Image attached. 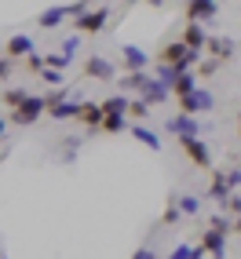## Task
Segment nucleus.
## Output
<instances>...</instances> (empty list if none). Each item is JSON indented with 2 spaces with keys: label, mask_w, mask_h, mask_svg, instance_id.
Segmentation results:
<instances>
[{
  "label": "nucleus",
  "mask_w": 241,
  "mask_h": 259,
  "mask_svg": "<svg viewBox=\"0 0 241 259\" xmlns=\"http://www.w3.org/2000/svg\"><path fill=\"white\" fill-rule=\"evenodd\" d=\"M216 15H219L216 0H190V4H186V19L197 22V26H201V19H216Z\"/></svg>",
  "instance_id": "9d476101"
},
{
  "label": "nucleus",
  "mask_w": 241,
  "mask_h": 259,
  "mask_svg": "<svg viewBox=\"0 0 241 259\" xmlns=\"http://www.w3.org/2000/svg\"><path fill=\"white\" fill-rule=\"evenodd\" d=\"M179 77H183V73L176 70V66H165V62L157 66V80H161V84H168V88H176V80H179Z\"/></svg>",
  "instance_id": "bb28decb"
},
{
  "label": "nucleus",
  "mask_w": 241,
  "mask_h": 259,
  "mask_svg": "<svg viewBox=\"0 0 241 259\" xmlns=\"http://www.w3.org/2000/svg\"><path fill=\"white\" fill-rule=\"evenodd\" d=\"M120 59H125V70L128 73H146V66H150V55H146L143 48H135V44L120 48Z\"/></svg>",
  "instance_id": "0eeeda50"
},
{
  "label": "nucleus",
  "mask_w": 241,
  "mask_h": 259,
  "mask_svg": "<svg viewBox=\"0 0 241 259\" xmlns=\"http://www.w3.org/2000/svg\"><path fill=\"white\" fill-rule=\"evenodd\" d=\"M77 48H81V33H73V37H66L59 51H62V55H66V59H73V51H77Z\"/></svg>",
  "instance_id": "c756f323"
},
{
  "label": "nucleus",
  "mask_w": 241,
  "mask_h": 259,
  "mask_svg": "<svg viewBox=\"0 0 241 259\" xmlns=\"http://www.w3.org/2000/svg\"><path fill=\"white\" fill-rule=\"evenodd\" d=\"M190 51H205L209 48V33H205V26H197V22H186V29H183V37H179Z\"/></svg>",
  "instance_id": "f8f14e48"
},
{
  "label": "nucleus",
  "mask_w": 241,
  "mask_h": 259,
  "mask_svg": "<svg viewBox=\"0 0 241 259\" xmlns=\"http://www.w3.org/2000/svg\"><path fill=\"white\" fill-rule=\"evenodd\" d=\"M128 113H132V117H139V120H143V117L150 113V106H146V102H143V99H132V110H128Z\"/></svg>",
  "instance_id": "2f4dec72"
},
{
  "label": "nucleus",
  "mask_w": 241,
  "mask_h": 259,
  "mask_svg": "<svg viewBox=\"0 0 241 259\" xmlns=\"http://www.w3.org/2000/svg\"><path fill=\"white\" fill-rule=\"evenodd\" d=\"M70 19V11H66V4H55V8H44L41 15H37V22L44 26V29H55L59 22H66Z\"/></svg>",
  "instance_id": "2eb2a0df"
},
{
  "label": "nucleus",
  "mask_w": 241,
  "mask_h": 259,
  "mask_svg": "<svg viewBox=\"0 0 241 259\" xmlns=\"http://www.w3.org/2000/svg\"><path fill=\"white\" fill-rule=\"evenodd\" d=\"M227 208H230V212H234V215H237V219H241V197H237V194H234V197H230V201H227Z\"/></svg>",
  "instance_id": "c9c22d12"
},
{
  "label": "nucleus",
  "mask_w": 241,
  "mask_h": 259,
  "mask_svg": "<svg viewBox=\"0 0 241 259\" xmlns=\"http://www.w3.org/2000/svg\"><path fill=\"white\" fill-rule=\"evenodd\" d=\"M41 80H44V84H51V88H62V80H66V77H62L59 70H48V66H44V73H41Z\"/></svg>",
  "instance_id": "7c9ffc66"
},
{
  "label": "nucleus",
  "mask_w": 241,
  "mask_h": 259,
  "mask_svg": "<svg viewBox=\"0 0 241 259\" xmlns=\"http://www.w3.org/2000/svg\"><path fill=\"white\" fill-rule=\"evenodd\" d=\"M132 259H157V255H153V252H150V248H139V252H135V255H132Z\"/></svg>",
  "instance_id": "4c0bfd02"
},
{
  "label": "nucleus",
  "mask_w": 241,
  "mask_h": 259,
  "mask_svg": "<svg viewBox=\"0 0 241 259\" xmlns=\"http://www.w3.org/2000/svg\"><path fill=\"white\" fill-rule=\"evenodd\" d=\"M132 135L139 139L143 146H150V150H161V139H157V132H150L146 124H132Z\"/></svg>",
  "instance_id": "412c9836"
},
{
  "label": "nucleus",
  "mask_w": 241,
  "mask_h": 259,
  "mask_svg": "<svg viewBox=\"0 0 241 259\" xmlns=\"http://www.w3.org/2000/svg\"><path fill=\"white\" fill-rule=\"evenodd\" d=\"M81 120H84L88 128H102V124H106V110H102V102H84Z\"/></svg>",
  "instance_id": "dca6fc26"
},
{
  "label": "nucleus",
  "mask_w": 241,
  "mask_h": 259,
  "mask_svg": "<svg viewBox=\"0 0 241 259\" xmlns=\"http://www.w3.org/2000/svg\"><path fill=\"white\" fill-rule=\"evenodd\" d=\"M44 110H48V99H44V95H29V99H26L8 120H11V124H33V120H37Z\"/></svg>",
  "instance_id": "7ed1b4c3"
},
{
  "label": "nucleus",
  "mask_w": 241,
  "mask_h": 259,
  "mask_svg": "<svg viewBox=\"0 0 241 259\" xmlns=\"http://www.w3.org/2000/svg\"><path fill=\"white\" fill-rule=\"evenodd\" d=\"M106 19H110V8H95L88 15H81L73 26H77V33H99L102 26H106Z\"/></svg>",
  "instance_id": "1a4fd4ad"
},
{
  "label": "nucleus",
  "mask_w": 241,
  "mask_h": 259,
  "mask_svg": "<svg viewBox=\"0 0 241 259\" xmlns=\"http://www.w3.org/2000/svg\"><path fill=\"white\" fill-rule=\"evenodd\" d=\"M26 99H29V92H22V88H11V92H4V106L15 113V110H19Z\"/></svg>",
  "instance_id": "393cba45"
},
{
  "label": "nucleus",
  "mask_w": 241,
  "mask_h": 259,
  "mask_svg": "<svg viewBox=\"0 0 241 259\" xmlns=\"http://www.w3.org/2000/svg\"><path fill=\"white\" fill-rule=\"evenodd\" d=\"M81 110H84V102H70V99H66L62 106H55V110H48V113L55 117V120H70V117H81Z\"/></svg>",
  "instance_id": "5701e85b"
},
{
  "label": "nucleus",
  "mask_w": 241,
  "mask_h": 259,
  "mask_svg": "<svg viewBox=\"0 0 241 259\" xmlns=\"http://www.w3.org/2000/svg\"><path fill=\"white\" fill-rule=\"evenodd\" d=\"M26 62H29L33 73H44V59H41V55H33V59H26Z\"/></svg>",
  "instance_id": "f704fd0d"
},
{
  "label": "nucleus",
  "mask_w": 241,
  "mask_h": 259,
  "mask_svg": "<svg viewBox=\"0 0 241 259\" xmlns=\"http://www.w3.org/2000/svg\"><path fill=\"white\" fill-rule=\"evenodd\" d=\"M212 106H216V99H212V92H205V88H197L194 95L179 99V113H186V117H197V113L212 110Z\"/></svg>",
  "instance_id": "20e7f679"
},
{
  "label": "nucleus",
  "mask_w": 241,
  "mask_h": 259,
  "mask_svg": "<svg viewBox=\"0 0 241 259\" xmlns=\"http://www.w3.org/2000/svg\"><path fill=\"white\" fill-rule=\"evenodd\" d=\"M146 80H150V73H125V77H120V92H139L143 95Z\"/></svg>",
  "instance_id": "6ab92c4d"
},
{
  "label": "nucleus",
  "mask_w": 241,
  "mask_h": 259,
  "mask_svg": "<svg viewBox=\"0 0 241 259\" xmlns=\"http://www.w3.org/2000/svg\"><path fill=\"white\" fill-rule=\"evenodd\" d=\"M234 230H237V234H241V219H237V223H234Z\"/></svg>",
  "instance_id": "58836bf2"
},
{
  "label": "nucleus",
  "mask_w": 241,
  "mask_h": 259,
  "mask_svg": "<svg viewBox=\"0 0 241 259\" xmlns=\"http://www.w3.org/2000/svg\"><path fill=\"white\" fill-rule=\"evenodd\" d=\"M0 135H4V120H0Z\"/></svg>",
  "instance_id": "ea45409f"
},
{
  "label": "nucleus",
  "mask_w": 241,
  "mask_h": 259,
  "mask_svg": "<svg viewBox=\"0 0 241 259\" xmlns=\"http://www.w3.org/2000/svg\"><path fill=\"white\" fill-rule=\"evenodd\" d=\"M179 146L186 150V157H190L197 168H212V153H209V143L205 139H179Z\"/></svg>",
  "instance_id": "39448f33"
},
{
  "label": "nucleus",
  "mask_w": 241,
  "mask_h": 259,
  "mask_svg": "<svg viewBox=\"0 0 241 259\" xmlns=\"http://www.w3.org/2000/svg\"><path fill=\"white\" fill-rule=\"evenodd\" d=\"M197 92V77L194 73H183L179 80H176V88H172V95L176 99H186V95H194Z\"/></svg>",
  "instance_id": "4be33fe9"
},
{
  "label": "nucleus",
  "mask_w": 241,
  "mask_h": 259,
  "mask_svg": "<svg viewBox=\"0 0 241 259\" xmlns=\"http://www.w3.org/2000/svg\"><path fill=\"white\" fill-rule=\"evenodd\" d=\"M237 124H241V113H237Z\"/></svg>",
  "instance_id": "a19ab883"
},
{
  "label": "nucleus",
  "mask_w": 241,
  "mask_h": 259,
  "mask_svg": "<svg viewBox=\"0 0 241 259\" xmlns=\"http://www.w3.org/2000/svg\"><path fill=\"white\" fill-rule=\"evenodd\" d=\"M33 37H26V33H15V37H8V44H4V55L8 59H33Z\"/></svg>",
  "instance_id": "6e6552de"
},
{
  "label": "nucleus",
  "mask_w": 241,
  "mask_h": 259,
  "mask_svg": "<svg viewBox=\"0 0 241 259\" xmlns=\"http://www.w3.org/2000/svg\"><path fill=\"white\" fill-rule=\"evenodd\" d=\"M234 227L227 219H209V227H205V237H201V245H205V252H209L212 259H223L227 255V234H230Z\"/></svg>",
  "instance_id": "f257e3e1"
},
{
  "label": "nucleus",
  "mask_w": 241,
  "mask_h": 259,
  "mask_svg": "<svg viewBox=\"0 0 241 259\" xmlns=\"http://www.w3.org/2000/svg\"><path fill=\"white\" fill-rule=\"evenodd\" d=\"M186 51H190V48H186L183 40H172V44L161 48V62H165V66H179V59L186 55Z\"/></svg>",
  "instance_id": "f3484780"
},
{
  "label": "nucleus",
  "mask_w": 241,
  "mask_h": 259,
  "mask_svg": "<svg viewBox=\"0 0 241 259\" xmlns=\"http://www.w3.org/2000/svg\"><path fill=\"white\" fill-rule=\"evenodd\" d=\"M227 179H230V186L237 190V186H241V171H237V168H234V171H227Z\"/></svg>",
  "instance_id": "e433bc0d"
},
{
  "label": "nucleus",
  "mask_w": 241,
  "mask_h": 259,
  "mask_svg": "<svg viewBox=\"0 0 241 259\" xmlns=\"http://www.w3.org/2000/svg\"><path fill=\"white\" fill-rule=\"evenodd\" d=\"M102 110H106V117H110V113L128 117V110H132V99H125V95H110L106 102H102Z\"/></svg>",
  "instance_id": "aec40b11"
},
{
  "label": "nucleus",
  "mask_w": 241,
  "mask_h": 259,
  "mask_svg": "<svg viewBox=\"0 0 241 259\" xmlns=\"http://www.w3.org/2000/svg\"><path fill=\"white\" fill-rule=\"evenodd\" d=\"M84 73H88L92 80H113V77H117V66H113L110 59H102V55H88Z\"/></svg>",
  "instance_id": "423d86ee"
},
{
  "label": "nucleus",
  "mask_w": 241,
  "mask_h": 259,
  "mask_svg": "<svg viewBox=\"0 0 241 259\" xmlns=\"http://www.w3.org/2000/svg\"><path fill=\"white\" fill-rule=\"evenodd\" d=\"M209 59H216V62H227L230 55H234V40L230 37H209Z\"/></svg>",
  "instance_id": "4468645a"
},
{
  "label": "nucleus",
  "mask_w": 241,
  "mask_h": 259,
  "mask_svg": "<svg viewBox=\"0 0 241 259\" xmlns=\"http://www.w3.org/2000/svg\"><path fill=\"white\" fill-rule=\"evenodd\" d=\"M165 128L172 132V135H179V139H201V132H205V124L197 117H186V113H172L168 120H165Z\"/></svg>",
  "instance_id": "f03ea898"
},
{
  "label": "nucleus",
  "mask_w": 241,
  "mask_h": 259,
  "mask_svg": "<svg viewBox=\"0 0 241 259\" xmlns=\"http://www.w3.org/2000/svg\"><path fill=\"white\" fill-rule=\"evenodd\" d=\"M0 259H4V255H0Z\"/></svg>",
  "instance_id": "79ce46f5"
},
{
  "label": "nucleus",
  "mask_w": 241,
  "mask_h": 259,
  "mask_svg": "<svg viewBox=\"0 0 241 259\" xmlns=\"http://www.w3.org/2000/svg\"><path fill=\"white\" fill-rule=\"evenodd\" d=\"M179 212H183V215H197V212H201V197L179 194Z\"/></svg>",
  "instance_id": "cd10ccee"
},
{
  "label": "nucleus",
  "mask_w": 241,
  "mask_h": 259,
  "mask_svg": "<svg viewBox=\"0 0 241 259\" xmlns=\"http://www.w3.org/2000/svg\"><path fill=\"white\" fill-rule=\"evenodd\" d=\"M183 212H179V194H172L168 197V204H165V215H161V223H165V227H172V223H176Z\"/></svg>",
  "instance_id": "b1692460"
},
{
  "label": "nucleus",
  "mask_w": 241,
  "mask_h": 259,
  "mask_svg": "<svg viewBox=\"0 0 241 259\" xmlns=\"http://www.w3.org/2000/svg\"><path fill=\"white\" fill-rule=\"evenodd\" d=\"M216 70H219V62H216V59H205V62L197 66V73H201V77H212Z\"/></svg>",
  "instance_id": "473e14b6"
},
{
  "label": "nucleus",
  "mask_w": 241,
  "mask_h": 259,
  "mask_svg": "<svg viewBox=\"0 0 241 259\" xmlns=\"http://www.w3.org/2000/svg\"><path fill=\"white\" fill-rule=\"evenodd\" d=\"M11 66H15V59H0V80H4V77H11Z\"/></svg>",
  "instance_id": "72a5a7b5"
},
{
  "label": "nucleus",
  "mask_w": 241,
  "mask_h": 259,
  "mask_svg": "<svg viewBox=\"0 0 241 259\" xmlns=\"http://www.w3.org/2000/svg\"><path fill=\"white\" fill-rule=\"evenodd\" d=\"M168 95H172V88H168V84H161L157 77H150V80H146V88H143V95H139V99L146 102V106H157V102H165Z\"/></svg>",
  "instance_id": "ddd939ff"
},
{
  "label": "nucleus",
  "mask_w": 241,
  "mask_h": 259,
  "mask_svg": "<svg viewBox=\"0 0 241 259\" xmlns=\"http://www.w3.org/2000/svg\"><path fill=\"white\" fill-rule=\"evenodd\" d=\"M125 128H128V117H120V113H110V117H106V124H102V132H110V135L125 132Z\"/></svg>",
  "instance_id": "c85d7f7f"
},
{
  "label": "nucleus",
  "mask_w": 241,
  "mask_h": 259,
  "mask_svg": "<svg viewBox=\"0 0 241 259\" xmlns=\"http://www.w3.org/2000/svg\"><path fill=\"white\" fill-rule=\"evenodd\" d=\"M73 59H66L62 51H51V55H44V66L48 70H59V73H66V66H70Z\"/></svg>",
  "instance_id": "a878e982"
},
{
  "label": "nucleus",
  "mask_w": 241,
  "mask_h": 259,
  "mask_svg": "<svg viewBox=\"0 0 241 259\" xmlns=\"http://www.w3.org/2000/svg\"><path fill=\"white\" fill-rule=\"evenodd\" d=\"M209 252H205V245H176L165 259H205Z\"/></svg>",
  "instance_id": "a211bd4d"
},
{
  "label": "nucleus",
  "mask_w": 241,
  "mask_h": 259,
  "mask_svg": "<svg viewBox=\"0 0 241 259\" xmlns=\"http://www.w3.org/2000/svg\"><path fill=\"white\" fill-rule=\"evenodd\" d=\"M234 194H237V190L230 186L227 171H216V176H212V186H209V201H223V204H227Z\"/></svg>",
  "instance_id": "9b49d317"
}]
</instances>
